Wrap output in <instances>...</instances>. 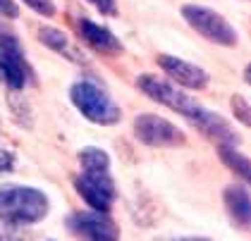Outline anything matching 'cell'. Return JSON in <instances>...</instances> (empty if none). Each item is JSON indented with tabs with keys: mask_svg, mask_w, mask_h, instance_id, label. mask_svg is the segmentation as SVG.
<instances>
[{
	"mask_svg": "<svg viewBox=\"0 0 251 241\" xmlns=\"http://www.w3.org/2000/svg\"><path fill=\"white\" fill-rule=\"evenodd\" d=\"M48 215V198L34 186H0V217L7 222L31 224Z\"/></svg>",
	"mask_w": 251,
	"mask_h": 241,
	"instance_id": "cell-1",
	"label": "cell"
},
{
	"mask_svg": "<svg viewBox=\"0 0 251 241\" xmlns=\"http://www.w3.org/2000/svg\"><path fill=\"white\" fill-rule=\"evenodd\" d=\"M70 98H72L75 108L89 122H96V124H103V127H110V124L120 122V108L103 89H98L96 84L77 81L70 89Z\"/></svg>",
	"mask_w": 251,
	"mask_h": 241,
	"instance_id": "cell-2",
	"label": "cell"
},
{
	"mask_svg": "<svg viewBox=\"0 0 251 241\" xmlns=\"http://www.w3.org/2000/svg\"><path fill=\"white\" fill-rule=\"evenodd\" d=\"M182 17L187 19V24L196 29L201 36L211 43L218 46H237V29L232 26L227 19L218 12H213L211 7H203V5H184L182 7Z\"/></svg>",
	"mask_w": 251,
	"mask_h": 241,
	"instance_id": "cell-3",
	"label": "cell"
},
{
	"mask_svg": "<svg viewBox=\"0 0 251 241\" xmlns=\"http://www.w3.org/2000/svg\"><path fill=\"white\" fill-rule=\"evenodd\" d=\"M136 86L149 98H153L155 103H163L165 108L179 112V115H184L189 120H196L203 112V108L194 100L192 96H187L184 91L175 89L173 84H168V81H163V79H158L153 74H141L136 79Z\"/></svg>",
	"mask_w": 251,
	"mask_h": 241,
	"instance_id": "cell-4",
	"label": "cell"
},
{
	"mask_svg": "<svg viewBox=\"0 0 251 241\" xmlns=\"http://www.w3.org/2000/svg\"><path fill=\"white\" fill-rule=\"evenodd\" d=\"M134 134L141 144L153 148H175L184 144V131L151 112H144L134 120Z\"/></svg>",
	"mask_w": 251,
	"mask_h": 241,
	"instance_id": "cell-5",
	"label": "cell"
},
{
	"mask_svg": "<svg viewBox=\"0 0 251 241\" xmlns=\"http://www.w3.org/2000/svg\"><path fill=\"white\" fill-rule=\"evenodd\" d=\"M75 186L96 213H108L115 201V184L108 172H81L75 179Z\"/></svg>",
	"mask_w": 251,
	"mask_h": 241,
	"instance_id": "cell-6",
	"label": "cell"
},
{
	"mask_svg": "<svg viewBox=\"0 0 251 241\" xmlns=\"http://www.w3.org/2000/svg\"><path fill=\"white\" fill-rule=\"evenodd\" d=\"M70 229L72 234L79 237L81 241H120V232H117L115 222L105 215V213H75L70 220Z\"/></svg>",
	"mask_w": 251,
	"mask_h": 241,
	"instance_id": "cell-7",
	"label": "cell"
},
{
	"mask_svg": "<svg viewBox=\"0 0 251 241\" xmlns=\"http://www.w3.org/2000/svg\"><path fill=\"white\" fill-rule=\"evenodd\" d=\"M158 65L168 72V76H173L175 81L184 89H206L208 86V74L206 70H201L199 65H192L182 57H173V55H160L158 57Z\"/></svg>",
	"mask_w": 251,
	"mask_h": 241,
	"instance_id": "cell-8",
	"label": "cell"
},
{
	"mask_svg": "<svg viewBox=\"0 0 251 241\" xmlns=\"http://www.w3.org/2000/svg\"><path fill=\"white\" fill-rule=\"evenodd\" d=\"M77 31H79V38H81L89 48L98 50V53L113 55V53H120V50H122V43L113 36V31H108V29L100 26V24H94V22H89V19H79Z\"/></svg>",
	"mask_w": 251,
	"mask_h": 241,
	"instance_id": "cell-9",
	"label": "cell"
},
{
	"mask_svg": "<svg viewBox=\"0 0 251 241\" xmlns=\"http://www.w3.org/2000/svg\"><path fill=\"white\" fill-rule=\"evenodd\" d=\"M225 205L227 213L239 227H249L251 222V201H249V191L247 186L242 184H232L225 189Z\"/></svg>",
	"mask_w": 251,
	"mask_h": 241,
	"instance_id": "cell-10",
	"label": "cell"
},
{
	"mask_svg": "<svg viewBox=\"0 0 251 241\" xmlns=\"http://www.w3.org/2000/svg\"><path fill=\"white\" fill-rule=\"evenodd\" d=\"M194 122L201 127V131H203L206 136H211V139L220 141V144H230V146H237V144H239V136L230 129V124H227L218 112L203 110Z\"/></svg>",
	"mask_w": 251,
	"mask_h": 241,
	"instance_id": "cell-11",
	"label": "cell"
},
{
	"mask_svg": "<svg viewBox=\"0 0 251 241\" xmlns=\"http://www.w3.org/2000/svg\"><path fill=\"white\" fill-rule=\"evenodd\" d=\"M0 81H5V84H7L10 89H15V91H17V89H24L26 72H24L20 60L0 53Z\"/></svg>",
	"mask_w": 251,
	"mask_h": 241,
	"instance_id": "cell-12",
	"label": "cell"
},
{
	"mask_svg": "<svg viewBox=\"0 0 251 241\" xmlns=\"http://www.w3.org/2000/svg\"><path fill=\"white\" fill-rule=\"evenodd\" d=\"M218 150H220V160L230 167L232 172H237L239 177L249 179L251 177V163L242 150H237V146H230V144H220Z\"/></svg>",
	"mask_w": 251,
	"mask_h": 241,
	"instance_id": "cell-13",
	"label": "cell"
},
{
	"mask_svg": "<svg viewBox=\"0 0 251 241\" xmlns=\"http://www.w3.org/2000/svg\"><path fill=\"white\" fill-rule=\"evenodd\" d=\"M79 160H81L84 172H108L110 169V155L96 146H86L79 150Z\"/></svg>",
	"mask_w": 251,
	"mask_h": 241,
	"instance_id": "cell-14",
	"label": "cell"
},
{
	"mask_svg": "<svg viewBox=\"0 0 251 241\" xmlns=\"http://www.w3.org/2000/svg\"><path fill=\"white\" fill-rule=\"evenodd\" d=\"M39 38L55 53H65V55H72L70 50V38L65 36L60 29H53V26H43L39 31Z\"/></svg>",
	"mask_w": 251,
	"mask_h": 241,
	"instance_id": "cell-15",
	"label": "cell"
},
{
	"mask_svg": "<svg viewBox=\"0 0 251 241\" xmlns=\"http://www.w3.org/2000/svg\"><path fill=\"white\" fill-rule=\"evenodd\" d=\"M0 53H5V55L15 57V60H20V62H22V46H20V41L15 38V34H10L7 29H0Z\"/></svg>",
	"mask_w": 251,
	"mask_h": 241,
	"instance_id": "cell-16",
	"label": "cell"
},
{
	"mask_svg": "<svg viewBox=\"0 0 251 241\" xmlns=\"http://www.w3.org/2000/svg\"><path fill=\"white\" fill-rule=\"evenodd\" d=\"M232 110H234V115H237V120L242 122V124H249L251 122V110L249 105H247V100H244V96H239V93H234L232 96Z\"/></svg>",
	"mask_w": 251,
	"mask_h": 241,
	"instance_id": "cell-17",
	"label": "cell"
},
{
	"mask_svg": "<svg viewBox=\"0 0 251 241\" xmlns=\"http://www.w3.org/2000/svg\"><path fill=\"white\" fill-rule=\"evenodd\" d=\"M34 12H39L43 17H53L55 15V5H53V0H24Z\"/></svg>",
	"mask_w": 251,
	"mask_h": 241,
	"instance_id": "cell-18",
	"label": "cell"
},
{
	"mask_svg": "<svg viewBox=\"0 0 251 241\" xmlns=\"http://www.w3.org/2000/svg\"><path fill=\"white\" fill-rule=\"evenodd\" d=\"M15 165V153L0 144V172H10Z\"/></svg>",
	"mask_w": 251,
	"mask_h": 241,
	"instance_id": "cell-19",
	"label": "cell"
},
{
	"mask_svg": "<svg viewBox=\"0 0 251 241\" xmlns=\"http://www.w3.org/2000/svg\"><path fill=\"white\" fill-rule=\"evenodd\" d=\"M20 15V7L15 0H0V17H7V19H15Z\"/></svg>",
	"mask_w": 251,
	"mask_h": 241,
	"instance_id": "cell-20",
	"label": "cell"
},
{
	"mask_svg": "<svg viewBox=\"0 0 251 241\" xmlns=\"http://www.w3.org/2000/svg\"><path fill=\"white\" fill-rule=\"evenodd\" d=\"M91 5H96L100 12H105V15H113L115 12V5H113V0H89Z\"/></svg>",
	"mask_w": 251,
	"mask_h": 241,
	"instance_id": "cell-21",
	"label": "cell"
},
{
	"mask_svg": "<svg viewBox=\"0 0 251 241\" xmlns=\"http://www.w3.org/2000/svg\"><path fill=\"white\" fill-rule=\"evenodd\" d=\"M0 241H22L12 229H7V227H0Z\"/></svg>",
	"mask_w": 251,
	"mask_h": 241,
	"instance_id": "cell-22",
	"label": "cell"
},
{
	"mask_svg": "<svg viewBox=\"0 0 251 241\" xmlns=\"http://www.w3.org/2000/svg\"><path fill=\"white\" fill-rule=\"evenodd\" d=\"M158 241H213L206 237H182V239H158Z\"/></svg>",
	"mask_w": 251,
	"mask_h": 241,
	"instance_id": "cell-23",
	"label": "cell"
}]
</instances>
